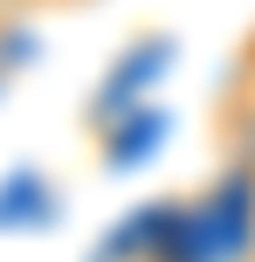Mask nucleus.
Listing matches in <instances>:
<instances>
[{
  "instance_id": "1",
  "label": "nucleus",
  "mask_w": 255,
  "mask_h": 262,
  "mask_svg": "<svg viewBox=\"0 0 255 262\" xmlns=\"http://www.w3.org/2000/svg\"><path fill=\"white\" fill-rule=\"evenodd\" d=\"M214 131H221V159L255 180V41L228 69V90L214 97Z\"/></svg>"
},
{
  "instance_id": "2",
  "label": "nucleus",
  "mask_w": 255,
  "mask_h": 262,
  "mask_svg": "<svg viewBox=\"0 0 255 262\" xmlns=\"http://www.w3.org/2000/svg\"><path fill=\"white\" fill-rule=\"evenodd\" d=\"M110 138H104V166H138V159L152 152V145H159V111H124V118H110L104 124Z\"/></svg>"
},
{
  "instance_id": "3",
  "label": "nucleus",
  "mask_w": 255,
  "mask_h": 262,
  "mask_svg": "<svg viewBox=\"0 0 255 262\" xmlns=\"http://www.w3.org/2000/svg\"><path fill=\"white\" fill-rule=\"evenodd\" d=\"M7 21H21V0H0V28Z\"/></svg>"
},
{
  "instance_id": "4",
  "label": "nucleus",
  "mask_w": 255,
  "mask_h": 262,
  "mask_svg": "<svg viewBox=\"0 0 255 262\" xmlns=\"http://www.w3.org/2000/svg\"><path fill=\"white\" fill-rule=\"evenodd\" d=\"M0 76H7V69H0Z\"/></svg>"
}]
</instances>
